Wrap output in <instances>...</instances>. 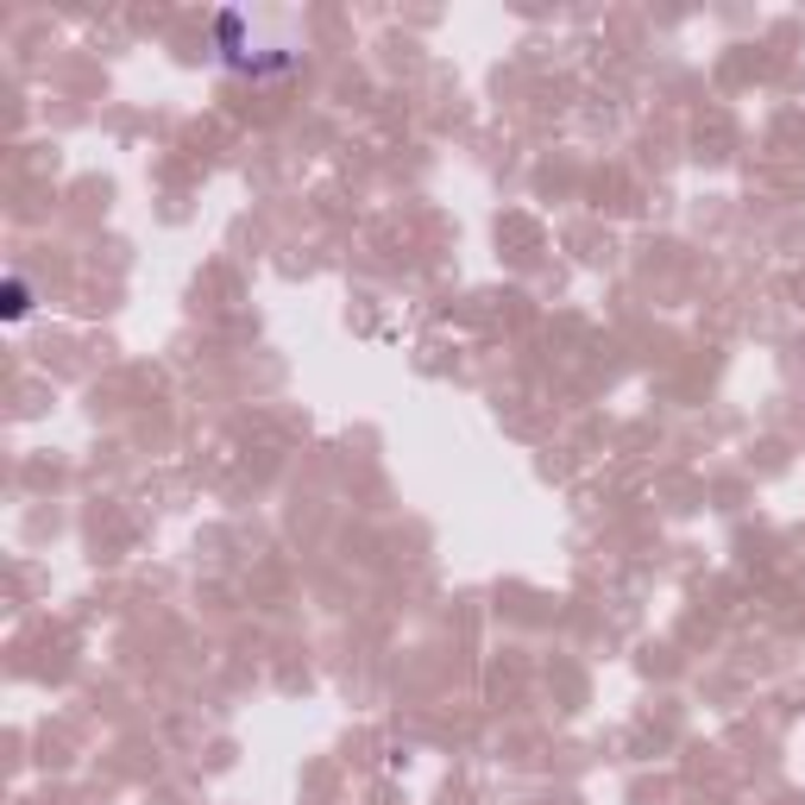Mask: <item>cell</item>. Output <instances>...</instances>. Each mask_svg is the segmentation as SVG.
<instances>
[{"instance_id":"6da1fadb","label":"cell","mask_w":805,"mask_h":805,"mask_svg":"<svg viewBox=\"0 0 805 805\" xmlns=\"http://www.w3.org/2000/svg\"><path fill=\"white\" fill-rule=\"evenodd\" d=\"M25 309H32V290H25L20 277H13V283H7V321H20Z\"/></svg>"}]
</instances>
